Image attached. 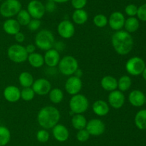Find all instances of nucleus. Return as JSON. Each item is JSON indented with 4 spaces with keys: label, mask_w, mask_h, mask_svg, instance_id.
Wrapping results in <instances>:
<instances>
[{
    "label": "nucleus",
    "mask_w": 146,
    "mask_h": 146,
    "mask_svg": "<svg viewBox=\"0 0 146 146\" xmlns=\"http://www.w3.org/2000/svg\"><path fill=\"white\" fill-rule=\"evenodd\" d=\"M133 43L131 34L124 30L116 31L111 37L113 47L120 55H125L131 52L133 47Z\"/></svg>",
    "instance_id": "f257e3e1"
},
{
    "label": "nucleus",
    "mask_w": 146,
    "mask_h": 146,
    "mask_svg": "<svg viewBox=\"0 0 146 146\" xmlns=\"http://www.w3.org/2000/svg\"><path fill=\"white\" fill-rule=\"evenodd\" d=\"M61 117L60 112L56 107L48 105L42 107L37 115V121L44 129L53 128L58 124Z\"/></svg>",
    "instance_id": "f03ea898"
},
{
    "label": "nucleus",
    "mask_w": 146,
    "mask_h": 146,
    "mask_svg": "<svg viewBox=\"0 0 146 146\" xmlns=\"http://www.w3.org/2000/svg\"><path fill=\"white\" fill-rule=\"evenodd\" d=\"M55 44V39L53 33L48 29L38 31L35 37V44L38 49L44 51L52 49Z\"/></svg>",
    "instance_id": "7ed1b4c3"
},
{
    "label": "nucleus",
    "mask_w": 146,
    "mask_h": 146,
    "mask_svg": "<svg viewBox=\"0 0 146 146\" xmlns=\"http://www.w3.org/2000/svg\"><path fill=\"white\" fill-rule=\"evenodd\" d=\"M58 69L62 74L65 76H71L78 69V62L73 56L67 55L60 60L58 63Z\"/></svg>",
    "instance_id": "20e7f679"
},
{
    "label": "nucleus",
    "mask_w": 146,
    "mask_h": 146,
    "mask_svg": "<svg viewBox=\"0 0 146 146\" xmlns=\"http://www.w3.org/2000/svg\"><path fill=\"white\" fill-rule=\"evenodd\" d=\"M89 102L85 95L77 94L73 95L69 101V107L71 112L75 114H82L88 110Z\"/></svg>",
    "instance_id": "39448f33"
},
{
    "label": "nucleus",
    "mask_w": 146,
    "mask_h": 146,
    "mask_svg": "<svg viewBox=\"0 0 146 146\" xmlns=\"http://www.w3.org/2000/svg\"><path fill=\"white\" fill-rule=\"evenodd\" d=\"M21 9V3L19 0H4L0 6V14L5 18L17 16Z\"/></svg>",
    "instance_id": "423d86ee"
},
{
    "label": "nucleus",
    "mask_w": 146,
    "mask_h": 146,
    "mask_svg": "<svg viewBox=\"0 0 146 146\" xmlns=\"http://www.w3.org/2000/svg\"><path fill=\"white\" fill-rule=\"evenodd\" d=\"M7 56L11 61L15 63L24 62L28 59L29 54L25 47L21 44H12L7 50Z\"/></svg>",
    "instance_id": "0eeeda50"
},
{
    "label": "nucleus",
    "mask_w": 146,
    "mask_h": 146,
    "mask_svg": "<svg viewBox=\"0 0 146 146\" xmlns=\"http://www.w3.org/2000/svg\"><path fill=\"white\" fill-rule=\"evenodd\" d=\"M145 67L144 60L138 57H131L125 64V70L128 74L133 76H138L142 74Z\"/></svg>",
    "instance_id": "6e6552de"
},
{
    "label": "nucleus",
    "mask_w": 146,
    "mask_h": 146,
    "mask_svg": "<svg viewBox=\"0 0 146 146\" xmlns=\"http://www.w3.org/2000/svg\"><path fill=\"white\" fill-rule=\"evenodd\" d=\"M27 11L31 18L41 19L46 13L45 6L38 0H31L27 5Z\"/></svg>",
    "instance_id": "1a4fd4ad"
},
{
    "label": "nucleus",
    "mask_w": 146,
    "mask_h": 146,
    "mask_svg": "<svg viewBox=\"0 0 146 146\" xmlns=\"http://www.w3.org/2000/svg\"><path fill=\"white\" fill-rule=\"evenodd\" d=\"M86 130L89 133L90 135H101L106 130L105 123L100 119H91L87 122Z\"/></svg>",
    "instance_id": "9d476101"
},
{
    "label": "nucleus",
    "mask_w": 146,
    "mask_h": 146,
    "mask_svg": "<svg viewBox=\"0 0 146 146\" xmlns=\"http://www.w3.org/2000/svg\"><path fill=\"white\" fill-rule=\"evenodd\" d=\"M83 83L80 77L72 76L67 79L65 83V90L71 95L78 94L82 89Z\"/></svg>",
    "instance_id": "9b49d317"
},
{
    "label": "nucleus",
    "mask_w": 146,
    "mask_h": 146,
    "mask_svg": "<svg viewBox=\"0 0 146 146\" xmlns=\"http://www.w3.org/2000/svg\"><path fill=\"white\" fill-rule=\"evenodd\" d=\"M31 88L35 94L38 95H46L48 94L51 90V84L48 80L44 78H39L35 80L33 83Z\"/></svg>",
    "instance_id": "f8f14e48"
},
{
    "label": "nucleus",
    "mask_w": 146,
    "mask_h": 146,
    "mask_svg": "<svg viewBox=\"0 0 146 146\" xmlns=\"http://www.w3.org/2000/svg\"><path fill=\"white\" fill-rule=\"evenodd\" d=\"M57 31L62 38L70 39L74 35L75 27L74 24L69 20H63L58 24Z\"/></svg>",
    "instance_id": "ddd939ff"
},
{
    "label": "nucleus",
    "mask_w": 146,
    "mask_h": 146,
    "mask_svg": "<svg viewBox=\"0 0 146 146\" xmlns=\"http://www.w3.org/2000/svg\"><path fill=\"white\" fill-rule=\"evenodd\" d=\"M125 19L123 14L121 11H114L110 15L108 19V24L113 30L119 31L124 27Z\"/></svg>",
    "instance_id": "4468645a"
},
{
    "label": "nucleus",
    "mask_w": 146,
    "mask_h": 146,
    "mask_svg": "<svg viewBox=\"0 0 146 146\" xmlns=\"http://www.w3.org/2000/svg\"><path fill=\"white\" fill-rule=\"evenodd\" d=\"M108 100L110 105L113 108L120 109L123 106L125 103V95L123 92L115 90L110 92Z\"/></svg>",
    "instance_id": "2eb2a0df"
},
{
    "label": "nucleus",
    "mask_w": 146,
    "mask_h": 146,
    "mask_svg": "<svg viewBox=\"0 0 146 146\" xmlns=\"http://www.w3.org/2000/svg\"><path fill=\"white\" fill-rule=\"evenodd\" d=\"M3 94L7 101L17 102L21 98V90L14 85L7 86L3 92Z\"/></svg>",
    "instance_id": "dca6fc26"
},
{
    "label": "nucleus",
    "mask_w": 146,
    "mask_h": 146,
    "mask_svg": "<svg viewBox=\"0 0 146 146\" xmlns=\"http://www.w3.org/2000/svg\"><path fill=\"white\" fill-rule=\"evenodd\" d=\"M44 63L49 67H54L59 63L60 54L56 49H50L44 54Z\"/></svg>",
    "instance_id": "f3484780"
},
{
    "label": "nucleus",
    "mask_w": 146,
    "mask_h": 146,
    "mask_svg": "<svg viewBox=\"0 0 146 146\" xmlns=\"http://www.w3.org/2000/svg\"><path fill=\"white\" fill-rule=\"evenodd\" d=\"M53 136L58 142L66 141L69 137V131L65 125L57 124L53 127Z\"/></svg>",
    "instance_id": "a211bd4d"
},
{
    "label": "nucleus",
    "mask_w": 146,
    "mask_h": 146,
    "mask_svg": "<svg viewBox=\"0 0 146 146\" xmlns=\"http://www.w3.org/2000/svg\"><path fill=\"white\" fill-rule=\"evenodd\" d=\"M3 29L7 34L14 36L20 31L21 25L17 19L9 18L6 20L3 24Z\"/></svg>",
    "instance_id": "6ab92c4d"
},
{
    "label": "nucleus",
    "mask_w": 146,
    "mask_h": 146,
    "mask_svg": "<svg viewBox=\"0 0 146 146\" xmlns=\"http://www.w3.org/2000/svg\"><path fill=\"white\" fill-rule=\"evenodd\" d=\"M145 95L141 90H135L131 92L128 95L130 103L134 107H141L145 104Z\"/></svg>",
    "instance_id": "aec40b11"
},
{
    "label": "nucleus",
    "mask_w": 146,
    "mask_h": 146,
    "mask_svg": "<svg viewBox=\"0 0 146 146\" xmlns=\"http://www.w3.org/2000/svg\"><path fill=\"white\" fill-rule=\"evenodd\" d=\"M92 110L96 115L104 117L108 114L110 107L106 102L102 100H98L94 102L92 105Z\"/></svg>",
    "instance_id": "412c9836"
},
{
    "label": "nucleus",
    "mask_w": 146,
    "mask_h": 146,
    "mask_svg": "<svg viewBox=\"0 0 146 146\" xmlns=\"http://www.w3.org/2000/svg\"><path fill=\"white\" fill-rule=\"evenodd\" d=\"M101 84L106 91L112 92L118 88V80L113 76L107 75L101 79Z\"/></svg>",
    "instance_id": "4be33fe9"
},
{
    "label": "nucleus",
    "mask_w": 146,
    "mask_h": 146,
    "mask_svg": "<svg viewBox=\"0 0 146 146\" xmlns=\"http://www.w3.org/2000/svg\"><path fill=\"white\" fill-rule=\"evenodd\" d=\"M88 13L84 9H75V11L73 12L72 19L74 23L76 24H84L88 21Z\"/></svg>",
    "instance_id": "5701e85b"
},
{
    "label": "nucleus",
    "mask_w": 146,
    "mask_h": 146,
    "mask_svg": "<svg viewBox=\"0 0 146 146\" xmlns=\"http://www.w3.org/2000/svg\"><path fill=\"white\" fill-rule=\"evenodd\" d=\"M27 60H28L30 65L34 68H39V67H42L44 64V56L39 53L34 52L29 54Z\"/></svg>",
    "instance_id": "b1692460"
},
{
    "label": "nucleus",
    "mask_w": 146,
    "mask_h": 146,
    "mask_svg": "<svg viewBox=\"0 0 146 146\" xmlns=\"http://www.w3.org/2000/svg\"><path fill=\"white\" fill-rule=\"evenodd\" d=\"M72 126L77 130L85 129L87 124L86 118L82 114H76L71 119Z\"/></svg>",
    "instance_id": "393cba45"
},
{
    "label": "nucleus",
    "mask_w": 146,
    "mask_h": 146,
    "mask_svg": "<svg viewBox=\"0 0 146 146\" xmlns=\"http://www.w3.org/2000/svg\"><path fill=\"white\" fill-rule=\"evenodd\" d=\"M140 26L139 21L135 17H128L127 19H125L124 27L125 29V31L128 33H133L138 29Z\"/></svg>",
    "instance_id": "a878e982"
},
{
    "label": "nucleus",
    "mask_w": 146,
    "mask_h": 146,
    "mask_svg": "<svg viewBox=\"0 0 146 146\" xmlns=\"http://www.w3.org/2000/svg\"><path fill=\"white\" fill-rule=\"evenodd\" d=\"M19 82L23 87H31L34 80L31 73L28 72H23L19 76Z\"/></svg>",
    "instance_id": "bb28decb"
},
{
    "label": "nucleus",
    "mask_w": 146,
    "mask_h": 146,
    "mask_svg": "<svg viewBox=\"0 0 146 146\" xmlns=\"http://www.w3.org/2000/svg\"><path fill=\"white\" fill-rule=\"evenodd\" d=\"M135 124L140 130H146V110H141L135 116Z\"/></svg>",
    "instance_id": "cd10ccee"
},
{
    "label": "nucleus",
    "mask_w": 146,
    "mask_h": 146,
    "mask_svg": "<svg viewBox=\"0 0 146 146\" xmlns=\"http://www.w3.org/2000/svg\"><path fill=\"white\" fill-rule=\"evenodd\" d=\"M48 97L51 102L54 104H58L64 99V92L60 88H54L50 90Z\"/></svg>",
    "instance_id": "c85d7f7f"
},
{
    "label": "nucleus",
    "mask_w": 146,
    "mask_h": 146,
    "mask_svg": "<svg viewBox=\"0 0 146 146\" xmlns=\"http://www.w3.org/2000/svg\"><path fill=\"white\" fill-rule=\"evenodd\" d=\"M132 84V80L131 77L128 75H123L120 77L118 81V88L120 91L125 92L128 90Z\"/></svg>",
    "instance_id": "c756f323"
},
{
    "label": "nucleus",
    "mask_w": 146,
    "mask_h": 146,
    "mask_svg": "<svg viewBox=\"0 0 146 146\" xmlns=\"http://www.w3.org/2000/svg\"><path fill=\"white\" fill-rule=\"evenodd\" d=\"M17 20L21 26H27L31 20V17L27 9H21L17 14Z\"/></svg>",
    "instance_id": "7c9ffc66"
},
{
    "label": "nucleus",
    "mask_w": 146,
    "mask_h": 146,
    "mask_svg": "<svg viewBox=\"0 0 146 146\" xmlns=\"http://www.w3.org/2000/svg\"><path fill=\"white\" fill-rule=\"evenodd\" d=\"M11 139L10 130L5 126H0V146H5Z\"/></svg>",
    "instance_id": "2f4dec72"
},
{
    "label": "nucleus",
    "mask_w": 146,
    "mask_h": 146,
    "mask_svg": "<svg viewBox=\"0 0 146 146\" xmlns=\"http://www.w3.org/2000/svg\"><path fill=\"white\" fill-rule=\"evenodd\" d=\"M94 24L97 27L99 28H103L105 27L107 24H108V19L106 15L103 14H96L95 17H94Z\"/></svg>",
    "instance_id": "473e14b6"
},
{
    "label": "nucleus",
    "mask_w": 146,
    "mask_h": 146,
    "mask_svg": "<svg viewBox=\"0 0 146 146\" xmlns=\"http://www.w3.org/2000/svg\"><path fill=\"white\" fill-rule=\"evenodd\" d=\"M35 92L31 87H24L21 91V98L24 101H31L34 99Z\"/></svg>",
    "instance_id": "72a5a7b5"
},
{
    "label": "nucleus",
    "mask_w": 146,
    "mask_h": 146,
    "mask_svg": "<svg viewBox=\"0 0 146 146\" xmlns=\"http://www.w3.org/2000/svg\"><path fill=\"white\" fill-rule=\"evenodd\" d=\"M49 133L46 129H42L37 132L36 139L40 143H46L49 140Z\"/></svg>",
    "instance_id": "f704fd0d"
},
{
    "label": "nucleus",
    "mask_w": 146,
    "mask_h": 146,
    "mask_svg": "<svg viewBox=\"0 0 146 146\" xmlns=\"http://www.w3.org/2000/svg\"><path fill=\"white\" fill-rule=\"evenodd\" d=\"M90 134L88 131L85 129H82V130H78V133L76 134V138L78 141L80 142H84L87 141L89 139Z\"/></svg>",
    "instance_id": "c9c22d12"
},
{
    "label": "nucleus",
    "mask_w": 146,
    "mask_h": 146,
    "mask_svg": "<svg viewBox=\"0 0 146 146\" xmlns=\"http://www.w3.org/2000/svg\"><path fill=\"white\" fill-rule=\"evenodd\" d=\"M138 8L135 4H128L125 7V14L128 16H129V17H135L137 15V12H138Z\"/></svg>",
    "instance_id": "e433bc0d"
},
{
    "label": "nucleus",
    "mask_w": 146,
    "mask_h": 146,
    "mask_svg": "<svg viewBox=\"0 0 146 146\" xmlns=\"http://www.w3.org/2000/svg\"><path fill=\"white\" fill-rule=\"evenodd\" d=\"M137 16L140 20L143 21H146V3L138 7Z\"/></svg>",
    "instance_id": "4c0bfd02"
},
{
    "label": "nucleus",
    "mask_w": 146,
    "mask_h": 146,
    "mask_svg": "<svg viewBox=\"0 0 146 146\" xmlns=\"http://www.w3.org/2000/svg\"><path fill=\"white\" fill-rule=\"evenodd\" d=\"M41 24V21H40V19H32L27 26H28L29 29L31 30V31H34L38 29V28L40 27Z\"/></svg>",
    "instance_id": "58836bf2"
},
{
    "label": "nucleus",
    "mask_w": 146,
    "mask_h": 146,
    "mask_svg": "<svg viewBox=\"0 0 146 146\" xmlns=\"http://www.w3.org/2000/svg\"><path fill=\"white\" fill-rule=\"evenodd\" d=\"M71 5L75 9H81L86 7L87 0H71Z\"/></svg>",
    "instance_id": "ea45409f"
},
{
    "label": "nucleus",
    "mask_w": 146,
    "mask_h": 146,
    "mask_svg": "<svg viewBox=\"0 0 146 146\" xmlns=\"http://www.w3.org/2000/svg\"><path fill=\"white\" fill-rule=\"evenodd\" d=\"M56 3L54 2L53 0H48L45 5H44L45 6L46 11H48V12H53V11H54V10L56 8Z\"/></svg>",
    "instance_id": "a19ab883"
},
{
    "label": "nucleus",
    "mask_w": 146,
    "mask_h": 146,
    "mask_svg": "<svg viewBox=\"0 0 146 146\" xmlns=\"http://www.w3.org/2000/svg\"><path fill=\"white\" fill-rule=\"evenodd\" d=\"M14 38H15V40L17 42L21 43L25 40V35L22 32L19 31V32H18L17 34L14 35Z\"/></svg>",
    "instance_id": "79ce46f5"
},
{
    "label": "nucleus",
    "mask_w": 146,
    "mask_h": 146,
    "mask_svg": "<svg viewBox=\"0 0 146 146\" xmlns=\"http://www.w3.org/2000/svg\"><path fill=\"white\" fill-rule=\"evenodd\" d=\"M25 48H26V50H27V53H28L29 54H31V53H34L36 50L35 45H34V44H28L27 47H25Z\"/></svg>",
    "instance_id": "37998d69"
},
{
    "label": "nucleus",
    "mask_w": 146,
    "mask_h": 146,
    "mask_svg": "<svg viewBox=\"0 0 146 146\" xmlns=\"http://www.w3.org/2000/svg\"><path fill=\"white\" fill-rule=\"evenodd\" d=\"M75 74H76L75 76H76V77H80V78H81V76L82 75V71H81V70H79V69H78V70H76V72H75Z\"/></svg>",
    "instance_id": "c03bdc74"
},
{
    "label": "nucleus",
    "mask_w": 146,
    "mask_h": 146,
    "mask_svg": "<svg viewBox=\"0 0 146 146\" xmlns=\"http://www.w3.org/2000/svg\"><path fill=\"white\" fill-rule=\"evenodd\" d=\"M55 3H58V4H63V3H66L67 1H70V0H53Z\"/></svg>",
    "instance_id": "a18cd8bd"
},
{
    "label": "nucleus",
    "mask_w": 146,
    "mask_h": 146,
    "mask_svg": "<svg viewBox=\"0 0 146 146\" xmlns=\"http://www.w3.org/2000/svg\"><path fill=\"white\" fill-rule=\"evenodd\" d=\"M141 74L143 75V77L144 80H145L146 81V67H145V69H144V70L143 71L142 74Z\"/></svg>",
    "instance_id": "49530a36"
},
{
    "label": "nucleus",
    "mask_w": 146,
    "mask_h": 146,
    "mask_svg": "<svg viewBox=\"0 0 146 146\" xmlns=\"http://www.w3.org/2000/svg\"><path fill=\"white\" fill-rule=\"evenodd\" d=\"M145 103H146V97H145Z\"/></svg>",
    "instance_id": "de8ad7c7"
},
{
    "label": "nucleus",
    "mask_w": 146,
    "mask_h": 146,
    "mask_svg": "<svg viewBox=\"0 0 146 146\" xmlns=\"http://www.w3.org/2000/svg\"><path fill=\"white\" fill-rule=\"evenodd\" d=\"M4 1V0H0V1Z\"/></svg>",
    "instance_id": "09e8293b"
}]
</instances>
